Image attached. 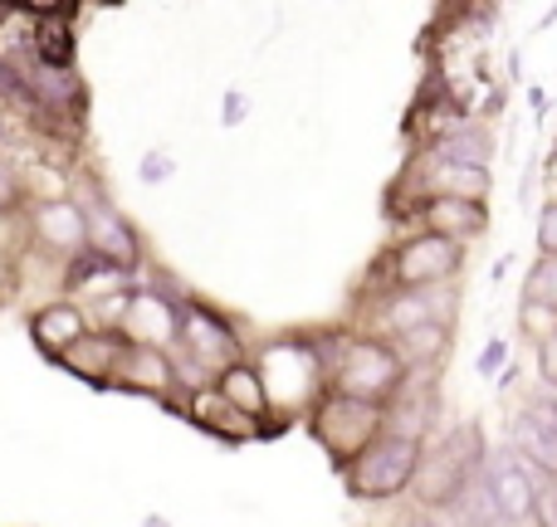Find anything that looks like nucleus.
<instances>
[{"mask_svg":"<svg viewBox=\"0 0 557 527\" xmlns=\"http://www.w3.org/2000/svg\"><path fill=\"white\" fill-rule=\"evenodd\" d=\"M490 469V444H484L480 425H455V430L435 435L421 454V469H416V484H411V503L416 513H445L455 509L465 489H470L474 474Z\"/></svg>","mask_w":557,"mask_h":527,"instance_id":"f03ea898","label":"nucleus"},{"mask_svg":"<svg viewBox=\"0 0 557 527\" xmlns=\"http://www.w3.org/2000/svg\"><path fill=\"white\" fill-rule=\"evenodd\" d=\"M533 240H539V254H548V260H557V196H553V201L539 211V225H533Z\"/></svg>","mask_w":557,"mask_h":527,"instance_id":"4be33fe9","label":"nucleus"},{"mask_svg":"<svg viewBox=\"0 0 557 527\" xmlns=\"http://www.w3.org/2000/svg\"><path fill=\"white\" fill-rule=\"evenodd\" d=\"M435 421H441V386H435V376H406V386L386 401V435L431 444Z\"/></svg>","mask_w":557,"mask_h":527,"instance_id":"f8f14e48","label":"nucleus"},{"mask_svg":"<svg viewBox=\"0 0 557 527\" xmlns=\"http://www.w3.org/2000/svg\"><path fill=\"white\" fill-rule=\"evenodd\" d=\"M509 444L543 474L557 479V405H548L543 396H523L519 411L509 415Z\"/></svg>","mask_w":557,"mask_h":527,"instance_id":"9b49d317","label":"nucleus"},{"mask_svg":"<svg viewBox=\"0 0 557 527\" xmlns=\"http://www.w3.org/2000/svg\"><path fill=\"white\" fill-rule=\"evenodd\" d=\"M529 108H533V113H539V117H548V113H553V103H548V88H539V84H533V88H529Z\"/></svg>","mask_w":557,"mask_h":527,"instance_id":"bb28decb","label":"nucleus"},{"mask_svg":"<svg viewBox=\"0 0 557 527\" xmlns=\"http://www.w3.org/2000/svg\"><path fill=\"white\" fill-rule=\"evenodd\" d=\"M504 366H509V342H504V337H490L484 352L474 356V372L480 376H504Z\"/></svg>","mask_w":557,"mask_h":527,"instance_id":"5701e85b","label":"nucleus"},{"mask_svg":"<svg viewBox=\"0 0 557 527\" xmlns=\"http://www.w3.org/2000/svg\"><path fill=\"white\" fill-rule=\"evenodd\" d=\"M88 332H94V327H88V313L78 303H69V298H49L45 308L29 313V342H35L54 366L64 362Z\"/></svg>","mask_w":557,"mask_h":527,"instance_id":"4468645a","label":"nucleus"},{"mask_svg":"<svg viewBox=\"0 0 557 527\" xmlns=\"http://www.w3.org/2000/svg\"><path fill=\"white\" fill-rule=\"evenodd\" d=\"M78 211H84L88 221V250L103 254V260H113L117 268H143V235L127 225V215L117 211L113 201H108L103 191H98L94 176H78Z\"/></svg>","mask_w":557,"mask_h":527,"instance_id":"6e6552de","label":"nucleus"},{"mask_svg":"<svg viewBox=\"0 0 557 527\" xmlns=\"http://www.w3.org/2000/svg\"><path fill=\"white\" fill-rule=\"evenodd\" d=\"M504 527H509V523H504Z\"/></svg>","mask_w":557,"mask_h":527,"instance_id":"7c9ffc66","label":"nucleus"},{"mask_svg":"<svg viewBox=\"0 0 557 527\" xmlns=\"http://www.w3.org/2000/svg\"><path fill=\"white\" fill-rule=\"evenodd\" d=\"M29 240H35L39 254L49 260H78L88 250V221L78 211V201H35L29 205Z\"/></svg>","mask_w":557,"mask_h":527,"instance_id":"9d476101","label":"nucleus"},{"mask_svg":"<svg viewBox=\"0 0 557 527\" xmlns=\"http://www.w3.org/2000/svg\"><path fill=\"white\" fill-rule=\"evenodd\" d=\"M123 352H127V337L123 332H88L59 366H64L69 376H78V381L98 386V391H113L117 366H123Z\"/></svg>","mask_w":557,"mask_h":527,"instance_id":"f3484780","label":"nucleus"},{"mask_svg":"<svg viewBox=\"0 0 557 527\" xmlns=\"http://www.w3.org/2000/svg\"><path fill=\"white\" fill-rule=\"evenodd\" d=\"M450 342H455V327H416V332L406 337H392L396 356H401V366L411 376H435L445 362H450Z\"/></svg>","mask_w":557,"mask_h":527,"instance_id":"6ab92c4d","label":"nucleus"},{"mask_svg":"<svg viewBox=\"0 0 557 527\" xmlns=\"http://www.w3.org/2000/svg\"><path fill=\"white\" fill-rule=\"evenodd\" d=\"M137 176H143L147 186H162V181H172L176 176V162L166 152H147L143 162H137Z\"/></svg>","mask_w":557,"mask_h":527,"instance_id":"b1692460","label":"nucleus"},{"mask_svg":"<svg viewBox=\"0 0 557 527\" xmlns=\"http://www.w3.org/2000/svg\"><path fill=\"white\" fill-rule=\"evenodd\" d=\"M543 181H548L553 196H557V142L548 147V156H543Z\"/></svg>","mask_w":557,"mask_h":527,"instance_id":"cd10ccee","label":"nucleus"},{"mask_svg":"<svg viewBox=\"0 0 557 527\" xmlns=\"http://www.w3.org/2000/svg\"><path fill=\"white\" fill-rule=\"evenodd\" d=\"M143 527H172V523H166L162 513H147V518H143Z\"/></svg>","mask_w":557,"mask_h":527,"instance_id":"c756f323","label":"nucleus"},{"mask_svg":"<svg viewBox=\"0 0 557 527\" xmlns=\"http://www.w3.org/2000/svg\"><path fill=\"white\" fill-rule=\"evenodd\" d=\"M182 415L196 425V430H206L211 440H221V444H250V440H264V430L250 421V415H240L231 401H225L221 391H196V396H186L182 401Z\"/></svg>","mask_w":557,"mask_h":527,"instance_id":"dca6fc26","label":"nucleus"},{"mask_svg":"<svg viewBox=\"0 0 557 527\" xmlns=\"http://www.w3.org/2000/svg\"><path fill=\"white\" fill-rule=\"evenodd\" d=\"M539 489H543V474L533 469L513 444L490 450V493H494V503H499V518L509 527H529L533 523Z\"/></svg>","mask_w":557,"mask_h":527,"instance_id":"1a4fd4ad","label":"nucleus"},{"mask_svg":"<svg viewBox=\"0 0 557 527\" xmlns=\"http://www.w3.org/2000/svg\"><path fill=\"white\" fill-rule=\"evenodd\" d=\"M533 366H539V386L557 391V337H548L543 347H533Z\"/></svg>","mask_w":557,"mask_h":527,"instance_id":"393cba45","label":"nucleus"},{"mask_svg":"<svg viewBox=\"0 0 557 527\" xmlns=\"http://www.w3.org/2000/svg\"><path fill=\"white\" fill-rule=\"evenodd\" d=\"M519 337H523L529 347H543L548 337H557V308L519 298Z\"/></svg>","mask_w":557,"mask_h":527,"instance_id":"aec40b11","label":"nucleus"},{"mask_svg":"<svg viewBox=\"0 0 557 527\" xmlns=\"http://www.w3.org/2000/svg\"><path fill=\"white\" fill-rule=\"evenodd\" d=\"M406 221H416V230H425V235L474 244L480 235H490V201H421Z\"/></svg>","mask_w":557,"mask_h":527,"instance_id":"2eb2a0df","label":"nucleus"},{"mask_svg":"<svg viewBox=\"0 0 557 527\" xmlns=\"http://www.w3.org/2000/svg\"><path fill=\"white\" fill-rule=\"evenodd\" d=\"M176 347H182L196 366H206L211 376H221L225 366L245 362L240 327H235L221 308L201 303V298H186L182 303V337H176Z\"/></svg>","mask_w":557,"mask_h":527,"instance_id":"0eeeda50","label":"nucleus"},{"mask_svg":"<svg viewBox=\"0 0 557 527\" xmlns=\"http://www.w3.org/2000/svg\"><path fill=\"white\" fill-rule=\"evenodd\" d=\"M455 313H460V288H386V293L367 298V327L372 337H406L416 327H455Z\"/></svg>","mask_w":557,"mask_h":527,"instance_id":"423d86ee","label":"nucleus"},{"mask_svg":"<svg viewBox=\"0 0 557 527\" xmlns=\"http://www.w3.org/2000/svg\"><path fill=\"white\" fill-rule=\"evenodd\" d=\"M308 342H313L318 366H323V376H327V391L357 396V401L386 405L406 386V376H411L386 337H372V332H318V337H308Z\"/></svg>","mask_w":557,"mask_h":527,"instance_id":"f257e3e1","label":"nucleus"},{"mask_svg":"<svg viewBox=\"0 0 557 527\" xmlns=\"http://www.w3.org/2000/svg\"><path fill=\"white\" fill-rule=\"evenodd\" d=\"M113 391L152 396V401H162V405H176V366H172V352H162V347L127 342ZM176 411H182V405H176Z\"/></svg>","mask_w":557,"mask_h":527,"instance_id":"ddd939ff","label":"nucleus"},{"mask_svg":"<svg viewBox=\"0 0 557 527\" xmlns=\"http://www.w3.org/2000/svg\"><path fill=\"white\" fill-rule=\"evenodd\" d=\"M421 454L425 444L416 440H401V435H382L372 450H362L343 474V489L347 499L357 503H392L401 493H411L416 484V469H421Z\"/></svg>","mask_w":557,"mask_h":527,"instance_id":"20e7f679","label":"nucleus"},{"mask_svg":"<svg viewBox=\"0 0 557 527\" xmlns=\"http://www.w3.org/2000/svg\"><path fill=\"white\" fill-rule=\"evenodd\" d=\"M529 303H548L557 308V260H548V254H539L529 268H523V293Z\"/></svg>","mask_w":557,"mask_h":527,"instance_id":"412c9836","label":"nucleus"},{"mask_svg":"<svg viewBox=\"0 0 557 527\" xmlns=\"http://www.w3.org/2000/svg\"><path fill=\"white\" fill-rule=\"evenodd\" d=\"M308 435L333 460V469H347L357 454L372 450L386 435V405L357 401V396H343V391H323L308 405Z\"/></svg>","mask_w":557,"mask_h":527,"instance_id":"7ed1b4c3","label":"nucleus"},{"mask_svg":"<svg viewBox=\"0 0 557 527\" xmlns=\"http://www.w3.org/2000/svg\"><path fill=\"white\" fill-rule=\"evenodd\" d=\"M460 274H465V244L416 230L376 260V278H382L376 293H386V288H445Z\"/></svg>","mask_w":557,"mask_h":527,"instance_id":"39448f33","label":"nucleus"},{"mask_svg":"<svg viewBox=\"0 0 557 527\" xmlns=\"http://www.w3.org/2000/svg\"><path fill=\"white\" fill-rule=\"evenodd\" d=\"M435 162H455V166H474V172H494V156H499V137L490 123H465L455 133H445L441 142L421 147Z\"/></svg>","mask_w":557,"mask_h":527,"instance_id":"a211bd4d","label":"nucleus"},{"mask_svg":"<svg viewBox=\"0 0 557 527\" xmlns=\"http://www.w3.org/2000/svg\"><path fill=\"white\" fill-rule=\"evenodd\" d=\"M406 527H445V518H435V513H416Z\"/></svg>","mask_w":557,"mask_h":527,"instance_id":"c85d7f7f","label":"nucleus"},{"mask_svg":"<svg viewBox=\"0 0 557 527\" xmlns=\"http://www.w3.org/2000/svg\"><path fill=\"white\" fill-rule=\"evenodd\" d=\"M245 117H250V98H245L240 88H231V93H225V103H221V123L225 127H240Z\"/></svg>","mask_w":557,"mask_h":527,"instance_id":"a878e982","label":"nucleus"}]
</instances>
